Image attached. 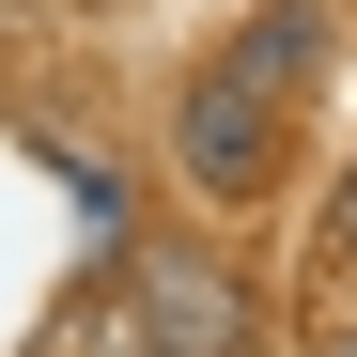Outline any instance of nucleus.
Segmentation results:
<instances>
[{
	"label": "nucleus",
	"instance_id": "1",
	"mask_svg": "<svg viewBox=\"0 0 357 357\" xmlns=\"http://www.w3.org/2000/svg\"><path fill=\"white\" fill-rule=\"evenodd\" d=\"M171 140H187V171H202V187H264V109H249V78H202Z\"/></svg>",
	"mask_w": 357,
	"mask_h": 357
},
{
	"label": "nucleus",
	"instance_id": "2",
	"mask_svg": "<svg viewBox=\"0 0 357 357\" xmlns=\"http://www.w3.org/2000/svg\"><path fill=\"white\" fill-rule=\"evenodd\" d=\"M155 357H233V280L155 264Z\"/></svg>",
	"mask_w": 357,
	"mask_h": 357
}]
</instances>
